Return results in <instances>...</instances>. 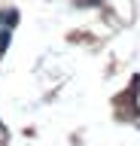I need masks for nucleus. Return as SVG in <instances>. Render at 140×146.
Listing matches in <instances>:
<instances>
[]
</instances>
